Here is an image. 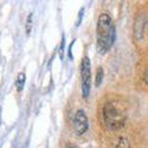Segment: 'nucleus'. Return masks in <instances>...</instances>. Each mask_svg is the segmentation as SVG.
Masks as SVG:
<instances>
[{
	"label": "nucleus",
	"instance_id": "f257e3e1",
	"mask_svg": "<svg viewBox=\"0 0 148 148\" xmlns=\"http://www.w3.org/2000/svg\"><path fill=\"white\" fill-rule=\"evenodd\" d=\"M96 35H98V51L104 54L110 49L115 41V26L109 14L103 12L99 16Z\"/></svg>",
	"mask_w": 148,
	"mask_h": 148
},
{
	"label": "nucleus",
	"instance_id": "20e7f679",
	"mask_svg": "<svg viewBox=\"0 0 148 148\" xmlns=\"http://www.w3.org/2000/svg\"><path fill=\"white\" fill-rule=\"evenodd\" d=\"M73 127L74 131L77 132L78 136H82L88 131L89 128V120H88V116L85 114L84 110H78L75 116H74L73 120Z\"/></svg>",
	"mask_w": 148,
	"mask_h": 148
},
{
	"label": "nucleus",
	"instance_id": "39448f33",
	"mask_svg": "<svg viewBox=\"0 0 148 148\" xmlns=\"http://www.w3.org/2000/svg\"><path fill=\"white\" fill-rule=\"evenodd\" d=\"M25 80H26L25 73H20V74H18L17 79H16V89H17V91H22V89H24V85H25Z\"/></svg>",
	"mask_w": 148,
	"mask_h": 148
},
{
	"label": "nucleus",
	"instance_id": "7ed1b4c3",
	"mask_svg": "<svg viewBox=\"0 0 148 148\" xmlns=\"http://www.w3.org/2000/svg\"><path fill=\"white\" fill-rule=\"evenodd\" d=\"M80 80H82V94L86 99L90 94L91 88V69L89 57H83L80 63Z\"/></svg>",
	"mask_w": 148,
	"mask_h": 148
},
{
	"label": "nucleus",
	"instance_id": "6e6552de",
	"mask_svg": "<svg viewBox=\"0 0 148 148\" xmlns=\"http://www.w3.org/2000/svg\"><path fill=\"white\" fill-rule=\"evenodd\" d=\"M31 24H32V14H30L27 16V21H26V34L27 35H30V32H31Z\"/></svg>",
	"mask_w": 148,
	"mask_h": 148
},
{
	"label": "nucleus",
	"instance_id": "f03ea898",
	"mask_svg": "<svg viewBox=\"0 0 148 148\" xmlns=\"http://www.w3.org/2000/svg\"><path fill=\"white\" fill-rule=\"evenodd\" d=\"M103 119L105 126L109 130L117 131L126 123V110L119 101H108L103 108Z\"/></svg>",
	"mask_w": 148,
	"mask_h": 148
},
{
	"label": "nucleus",
	"instance_id": "0eeeda50",
	"mask_svg": "<svg viewBox=\"0 0 148 148\" xmlns=\"http://www.w3.org/2000/svg\"><path fill=\"white\" fill-rule=\"evenodd\" d=\"M103 78H104V69L99 67L96 69V78H95V85L96 86H100L101 83H103Z\"/></svg>",
	"mask_w": 148,
	"mask_h": 148
},
{
	"label": "nucleus",
	"instance_id": "1a4fd4ad",
	"mask_svg": "<svg viewBox=\"0 0 148 148\" xmlns=\"http://www.w3.org/2000/svg\"><path fill=\"white\" fill-rule=\"evenodd\" d=\"M64 42H66V38H64V36H62L61 46H59V57H61V59L63 58V51H64Z\"/></svg>",
	"mask_w": 148,
	"mask_h": 148
},
{
	"label": "nucleus",
	"instance_id": "ddd939ff",
	"mask_svg": "<svg viewBox=\"0 0 148 148\" xmlns=\"http://www.w3.org/2000/svg\"><path fill=\"white\" fill-rule=\"evenodd\" d=\"M0 111H1V110H0Z\"/></svg>",
	"mask_w": 148,
	"mask_h": 148
},
{
	"label": "nucleus",
	"instance_id": "f8f14e48",
	"mask_svg": "<svg viewBox=\"0 0 148 148\" xmlns=\"http://www.w3.org/2000/svg\"><path fill=\"white\" fill-rule=\"evenodd\" d=\"M68 148H78V147H75V146H69Z\"/></svg>",
	"mask_w": 148,
	"mask_h": 148
},
{
	"label": "nucleus",
	"instance_id": "9d476101",
	"mask_svg": "<svg viewBox=\"0 0 148 148\" xmlns=\"http://www.w3.org/2000/svg\"><path fill=\"white\" fill-rule=\"evenodd\" d=\"M83 14H84V9H80V12H79V16H78V20H77V24H75V26L78 27L80 25V22H82V18H83Z\"/></svg>",
	"mask_w": 148,
	"mask_h": 148
},
{
	"label": "nucleus",
	"instance_id": "423d86ee",
	"mask_svg": "<svg viewBox=\"0 0 148 148\" xmlns=\"http://www.w3.org/2000/svg\"><path fill=\"white\" fill-rule=\"evenodd\" d=\"M114 148H131V145H130V141L126 137H120Z\"/></svg>",
	"mask_w": 148,
	"mask_h": 148
},
{
	"label": "nucleus",
	"instance_id": "9b49d317",
	"mask_svg": "<svg viewBox=\"0 0 148 148\" xmlns=\"http://www.w3.org/2000/svg\"><path fill=\"white\" fill-rule=\"evenodd\" d=\"M75 42V41H73V42L71 43V46H69V49H68V56H69V58L73 59V54H72V47H73V43Z\"/></svg>",
	"mask_w": 148,
	"mask_h": 148
}]
</instances>
